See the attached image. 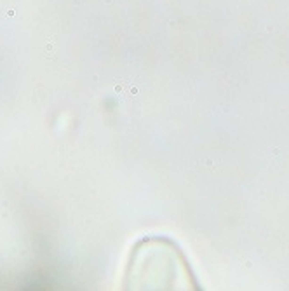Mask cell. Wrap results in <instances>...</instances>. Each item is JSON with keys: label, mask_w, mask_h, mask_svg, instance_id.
<instances>
[{"label": "cell", "mask_w": 289, "mask_h": 291, "mask_svg": "<svg viewBox=\"0 0 289 291\" xmlns=\"http://www.w3.org/2000/svg\"><path fill=\"white\" fill-rule=\"evenodd\" d=\"M33 291H38V289H33Z\"/></svg>", "instance_id": "obj_1"}]
</instances>
